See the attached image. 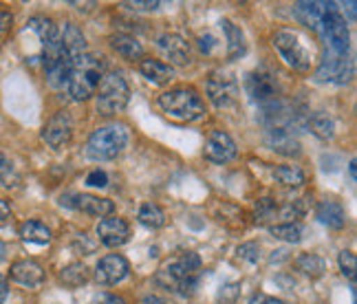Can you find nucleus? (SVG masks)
Returning <instances> with one entry per match:
<instances>
[{"mask_svg": "<svg viewBox=\"0 0 357 304\" xmlns=\"http://www.w3.org/2000/svg\"><path fill=\"white\" fill-rule=\"evenodd\" d=\"M201 280V258L195 252H183L166 260L155 273V282L176 296H192Z\"/></svg>", "mask_w": 357, "mask_h": 304, "instance_id": "f257e3e1", "label": "nucleus"}, {"mask_svg": "<svg viewBox=\"0 0 357 304\" xmlns=\"http://www.w3.org/2000/svg\"><path fill=\"white\" fill-rule=\"evenodd\" d=\"M104 68H106V60L98 53H82L79 58H75L66 84L71 100L84 102L91 95H95L100 79L104 77Z\"/></svg>", "mask_w": 357, "mask_h": 304, "instance_id": "f03ea898", "label": "nucleus"}, {"mask_svg": "<svg viewBox=\"0 0 357 304\" xmlns=\"http://www.w3.org/2000/svg\"><path fill=\"white\" fill-rule=\"evenodd\" d=\"M128 102H130V86L126 77L117 71L104 73V77L98 84V91H95V108H98V113L104 117H113L121 113L128 106Z\"/></svg>", "mask_w": 357, "mask_h": 304, "instance_id": "7ed1b4c3", "label": "nucleus"}, {"mask_svg": "<svg viewBox=\"0 0 357 304\" xmlns=\"http://www.w3.org/2000/svg\"><path fill=\"white\" fill-rule=\"evenodd\" d=\"M128 146V132L119 123L95 128L86 142V157L93 161H113Z\"/></svg>", "mask_w": 357, "mask_h": 304, "instance_id": "20e7f679", "label": "nucleus"}, {"mask_svg": "<svg viewBox=\"0 0 357 304\" xmlns=\"http://www.w3.org/2000/svg\"><path fill=\"white\" fill-rule=\"evenodd\" d=\"M273 47L280 53V58L289 64L294 71L305 73L313 62V47L309 40L296 29H278L273 33Z\"/></svg>", "mask_w": 357, "mask_h": 304, "instance_id": "39448f33", "label": "nucleus"}, {"mask_svg": "<svg viewBox=\"0 0 357 304\" xmlns=\"http://www.w3.org/2000/svg\"><path fill=\"white\" fill-rule=\"evenodd\" d=\"M163 113L178 121H197L205 115V104L195 89H172L159 95Z\"/></svg>", "mask_w": 357, "mask_h": 304, "instance_id": "423d86ee", "label": "nucleus"}, {"mask_svg": "<svg viewBox=\"0 0 357 304\" xmlns=\"http://www.w3.org/2000/svg\"><path fill=\"white\" fill-rule=\"evenodd\" d=\"M245 93L250 95V100L254 104L263 108V106L278 102L282 89H280V82H278L276 73L269 71L265 66H260L245 75Z\"/></svg>", "mask_w": 357, "mask_h": 304, "instance_id": "0eeeda50", "label": "nucleus"}, {"mask_svg": "<svg viewBox=\"0 0 357 304\" xmlns=\"http://www.w3.org/2000/svg\"><path fill=\"white\" fill-rule=\"evenodd\" d=\"M318 33L324 40V45L328 51L333 53H349L351 47V33H349V24L347 20L340 16L337 3H331L328 11L324 13V18L318 26Z\"/></svg>", "mask_w": 357, "mask_h": 304, "instance_id": "6e6552de", "label": "nucleus"}, {"mask_svg": "<svg viewBox=\"0 0 357 304\" xmlns=\"http://www.w3.org/2000/svg\"><path fill=\"white\" fill-rule=\"evenodd\" d=\"M355 75V62L349 53H333L324 51V58L315 68V79L328 82V84H349Z\"/></svg>", "mask_w": 357, "mask_h": 304, "instance_id": "1a4fd4ad", "label": "nucleus"}, {"mask_svg": "<svg viewBox=\"0 0 357 304\" xmlns=\"http://www.w3.org/2000/svg\"><path fill=\"white\" fill-rule=\"evenodd\" d=\"M208 98L216 108H229L238 100V82L227 71H214L208 79Z\"/></svg>", "mask_w": 357, "mask_h": 304, "instance_id": "9d476101", "label": "nucleus"}, {"mask_svg": "<svg viewBox=\"0 0 357 304\" xmlns=\"http://www.w3.org/2000/svg\"><path fill=\"white\" fill-rule=\"evenodd\" d=\"M60 203L64 207H71V210L84 212L89 216H100V218H106L115 212V203L111 199L86 195V192H68V195H62Z\"/></svg>", "mask_w": 357, "mask_h": 304, "instance_id": "9b49d317", "label": "nucleus"}, {"mask_svg": "<svg viewBox=\"0 0 357 304\" xmlns=\"http://www.w3.org/2000/svg\"><path fill=\"white\" fill-rule=\"evenodd\" d=\"M236 152H238L236 142L225 130H212L203 146V157L216 165H223L229 163L231 159H236Z\"/></svg>", "mask_w": 357, "mask_h": 304, "instance_id": "f8f14e48", "label": "nucleus"}, {"mask_svg": "<svg viewBox=\"0 0 357 304\" xmlns=\"http://www.w3.org/2000/svg\"><path fill=\"white\" fill-rule=\"evenodd\" d=\"M73 137V119L66 110H58L43 128V142L53 148V150H62Z\"/></svg>", "mask_w": 357, "mask_h": 304, "instance_id": "ddd939ff", "label": "nucleus"}, {"mask_svg": "<svg viewBox=\"0 0 357 304\" xmlns=\"http://www.w3.org/2000/svg\"><path fill=\"white\" fill-rule=\"evenodd\" d=\"M95 234H98V238L104 247L115 250V247H121L130 241V225L119 216H106L95 227Z\"/></svg>", "mask_w": 357, "mask_h": 304, "instance_id": "4468645a", "label": "nucleus"}, {"mask_svg": "<svg viewBox=\"0 0 357 304\" xmlns=\"http://www.w3.org/2000/svg\"><path fill=\"white\" fill-rule=\"evenodd\" d=\"M128 271H130V265L126 258L121 254H108L100 258V262L95 265V280L104 287H113L126 278Z\"/></svg>", "mask_w": 357, "mask_h": 304, "instance_id": "2eb2a0df", "label": "nucleus"}, {"mask_svg": "<svg viewBox=\"0 0 357 304\" xmlns=\"http://www.w3.org/2000/svg\"><path fill=\"white\" fill-rule=\"evenodd\" d=\"M157 47L163 53V58L170 60L174 66H188L192 62V51L188 40L178 33H163L157 38Z\"/></svg>", "mask_w": 357, "mask_h": 304, "instance_id": "dca6fc26", "label": "nucleus"}, {"mask_svg": "<svg viewBox=\"0 0 357 304\" xmlns=\"http://www.w3.org/2000/svg\"><path fill=\"white\" fill-rule=\"evenodd\" d=\"M265 139H267V146L282 157H298L302 152L300 142L296 139L294 130H289V128L269 126V128H265Z\"/></svg>", "mask_w": 357, "mask_h": 304, "instance_id": "f3484780", "label": "nucleus"}, {"mask_svg": "<svg viewBox=\"0 0 357 304\" xmlns=\"http://www.w3.org/2000/svg\"><path fill=\"white\" fill-rule=\"evenodd\" d=\"M9 275H11V280H13V282H18V284H22V287L33 289V287H40V284L45 282V267L40 265V262L26 258V260L13 262Z\"/></svg>", "mask_w": 357, "mask_h": 304, "instance_id": "a211bd4d", "label": "nucleus"}, {"mask_svg": "<svg viewBox=\"0 0 357 304\" xmlns=\"http://www.w3.org/2000/svg\"><path fill=\"white\" fill-rule=\"evenodd\" d=\"M328 7H331V3H318V0H313V3H296L294 13L300 24L318 31V26L324 18V13L328 11Z\"/></svg>", "mask_w": 357, "mask_h": 304, "instance_id": "6ab92c4d", "label": "nucleus"}, {"mask_svg": "<svg viewBox=\"0 0 357 304\" xmlns=\"http://www.w3.org/2000/svg\"><path fill=\"white\" fill-rule=\"evenodd\" d=\"M315 218L328 229H342L347 225V212L337 201H322L315 207Z\"/></svg>", "mask_w": 357, "mask_h": 304, "instance_id": "aec40b11", "label": "nucleus"}, {"mask_svg": "<svg viewBox=\"0 0 357 304\" xmlns=\"http://www.w3.org/2000/svg\"><path fill=\"white\" fill-rule=\"evenodd\" d=\"M60 45L75 60V58H79L82 53H84V49H86V38H84V33H82V29H79L77 24L64 22V26L60 29Z\"/></svg>", "mask_w": 357, "mask_h": 304, "instance_id": "412c9836", "label": "nucleus"}, {"mask_svg": "<svg viewBox=\"0 0 357 304\" xmlns=\"http://www.w3.org/2000/svg\"><path fill=\"white\" fill-rule=\"evenodd\" d=\"M111 47L117 55H121L123 60L135 62L144 58V47L142 43L130 33H115L111 36Z\"/></svg>", "mask_w": 357, "mask_h": 304, "instance_id": "4be33fe9", "label": "nucleus"}, {"mask_svg": "<svg viewBox=\"0 0 357 304\" xmlns=\"http://www.w3.org/2000/svg\"><path fill=\"white\" fill-rule=\"evenodd\" d=\"M139 73L148 82H153V84L163 86L174 77V68L170 64H166V62H161V60H142L139 62Z\"/></svg>", "mask_w": 357, "mask_h": 304, "instance_id": "5701e85b", "label": "nucleus"}, {"mask_svg": "<svg viewBox=\"0 0 357 304\" xmlns=\"http://www.w3.org/2000/svg\"><path fill=\"white\" fill-rule=\"evenodd\" d=\"M221 26H223L225 38H227V58H229V60H238V58H243L245 51H247L243 29H241V26H236L231 20H221Z\"/></svg>", "mask_w": 357, "mask_h": 304, "instance_id": "b1692460", "label": "nucleus"}, {"mask_svg": "<svg viewBox=\"0 0 357 304\" xmlns=\"http://www.w3.org/2000/svg\"><path fill=\"white\" fill-rule=\"evenodd\" d=\"M307 126L311 128V132L320 139H331L335 135V121L331 119V115L324 113V110H315V113H309L307 117Z\"/></svg>", "mask_w": 357, "mask_h": 304, "instance_id": "393cba45", "label": "nucleus"}, {"mask_svg": "<svg viewBox=\"0 0 357 304\" xmlns=\"http://www.w3.org/2000/svg\"><path fill=\"white\" fill-rule=\"evenodd\" d=\"M20 238L24 243L47 245L51 241V229L45 223H40V220H24L20 225Z\"/></svg>", "mask_w": 357, "mask_h": 304, "instance_id": "a878e982", "label": "nucleus"}, {"mask_svg": "<svg viewBox=\"0 0 357 304\" xmlns=\"http://www.w3.org/2000/svg\"><path fill=\"white\" fill-rule=\"evenodd\" d=\"M294 265H296L298 271L309 275V278H322L324 271H326V262L318 254H302V256L296 258Z\"/></svg>", "mask_w": 357, "mask_h": 304, "instance_id": "bb28decb", "label": "nucleus"}, {"mask_svg": "<svg viewBox=\"0 0 357 304\" xmlns=\"http://www.w3.org/2000/svg\"><path fill=\"white\" fill-rule=\"evenodd\" d=\"M271 174L284 188H300L302 183L307 181L305 172H302L298 165H278V168H273Z\"/></svg>", "mask_w": 357, "mask_h": 304, "instance_id": "cd10ccee", "label": "nucleus"}, {"mask_svg": "<svg viewBox=\"0 0 357 304\" xmlns=\"http://www.w3.org/2000/svg\"><path fill=\"white\" fill-rule=\"evenodd\" d=\"M137 220L142 225L150 227V229H159L166 225V212L161 210L157 203H144L139 207V214H137Z\"/></svg>", "mask_w": 357, "mask_h": 304, "instance_id": "c85d7f7f", "label": "nucleus"}, {"mask_svg": "<svg viewBox=\"0 0 357 304\" xmlns=\"http://www.w3.org/2000/svg\"><path fill=\"white\" fill-rule=\"evenodd\" d=\"M60 282L68 289H77L82 284L89 282V269L86 265H82V262H73V265H68L60 271Z\"/></svg>", "mask_w": 357, "mask_h": 304, "instance_id": "c756f323", "label": "nucleus"}, {"mask_svg": "<svg viewBox=\"0 0 357 304\" xmlns=\"http://www.w3.org/2000/svg\"><path fill=\"white\" fill-rule=\"evenodd\" d=\"M271 236L278 238V241H284V243H300L302 241V225L300 223H278V225H271L269 227Z\"/></svg>", "mask_w": 357, "mask_h": 304, "instance_id": "7c9ffc66", "label": "nucleus"}, {"mask_svg": "<svg viewBox=\"0 0 357 304\" xmlns=\"http://www.w3.org/2000/svg\"><path fill=\"white\" fill-rule=\"evenodd\" d=\"M276 207H278V203L273 199H258L256 201V223L265 225L269 220H276Z\"/></svg>", "mask_w": 357, "mask_h": 304, "instance_id": "2f4dec72", "label": "nucleus"}, {"mask_svg": "<svg viewBox=\"0 0 357 304\" xmlns=\"http://www.w3.org/2000/svg\"><path fill=\"white\" fill-rule=\"evenodd\" d=\"M0 185H5V188H16L18 185V174H16L11 161L5 155H0Z\"/></svg>", "mask_w": 357, "mask_h": 304, "instance_id": "473e14b6", "label": "nucleus"}, {"mask_svg": "<svg viewBox=\"0 0 357 304\" xmlns=\"http://www.w3.org/2000/svg\"><path fill=\"white\" fill-rule=\"evenodd\" d=\"M337 262H340L342 275H344V278H349V280H351V284H355V271H357V260H355V254H353V252H349V250L340 252Z\"/></svg>", "mask_w": 357, "mask_h": 304, "instance_id": "72a5a7b5", "label": "nucleus"}, {"mask_svg": "<svg viewBox=\"0 0 357 304\" xmlns=\"http://www.w3.org/2000/svg\"><path fill=\"white\" fill-rule=\"evenodd\" d=\"M238 258H243V260H247V262H258L260 260V245L258 243H245V245H241L238 247Z\"/></svg>", "mask_w": 357, "mask_h": 304, "instance_id": "f704fd0d", "label": "nucleus"}, {"mask_svg": "<svg viewBox=\"0 0 357 304\" xmlns=\"http://www.w3.org/2000/svg\"><path fill=\"white\" fill-rule=\"evenodd\" d=\"M86 185H91V188H106L108 185V174L104 170H93V172H89Z\"/></svg>", "mask_w": 357, "mask_h": 304, "instance_id": "c9c22d12", "label": "nucleus"}, {"mask_svg": "<svg viewBox=\"0 0 357 304\" xmlns=\"http://www.w3.org/2000/svg\"><path fill=\"white\" fill-rule=\"evenodd\" d=\"M355 3L353 0H349V3H337V11H340V16L344 18L347 22H355Z\"/></svg>", "mask_w": 357, "mask_h": 304, "instance_id": "e433bc0d", "label": "nucleus"}, {"mask_svg": "<svg viewBox=\"0 0 357 304\" xmlns=\"http://www.w3.org/2000/svg\"><path fill=\"white\" fill-rule=\"evenodd\" d=\"M123 7L130 11H157L161 3H157V0H153V3H123Z\"/></svg>", "mask_w": 357, "mask_h": 304, "instance_id": "4c0bfd02", "label": "nucleus"}, {"mask_svg": "<svg viewBox=\"0 0 357 304\" xmlns=\"http://www.w3.org/2000/svg\"><path fill=\"white\" fill-rule=\"evenodd\" d=\"M11 22H13L11 13L5 11V9H0V40H3L7 36V31L11 29Z\"/></svg>", "mask_w": 357, "mask_h": 304, "instance_id": "58836bf2", "label": "nucleus"}, {"mask_svg": "<svg viewBox=\"0 0 357 304\" xmlns=\"http://www.w3.org/2000/svg\"><path fill=\"white\" fill-rule=\"evenodd\" d=\"M214 47H216L214 36H210V33H208V36H201V38H199V49H201L205 55H210Z\"/></svg>", "mask_w": 357, "mask_h": 304, "instance_id": "ea45409f", "label": "nucleus"}, {"mask_svg": "<svg viewBox=\"0 0 357 304\" xmlns=\"http://www.w3.org/2000/svg\"><path fill=\"white\" fill-rule=\"evenodd\" d=\"M91 304H126V300L113 294H106V296H100L98 300H93Z\"/></svg>", "mask_w": 357, "mask_h": 304, "instance_id": "a19ab883", "label": "nucleus"}, {"mask_svg": "<svg viewBox=\"0 0 357 304\" xmlns=\"http://www.w3.org/2000/svg\"><path fill=\"white\" fill-rule=\"evenodd\" d=\"M247 304H284V302L278 298H271V296H254Z\"/></svg>", "mask_w": 357, "mask_h": 304, "instance_id": "79ce46f5", "label": "nucleus"}, {"mask_svg": "<svg viewBox=\"0 0 357 304\" xmlns=\"http://www.w3.org/2000/svg\"><path fill=\"white\" fill-rule=\"evenodd\" d=\"M7 296H9V282H7L5 275L0 273V304H5Z\"/></svg>", "mask_w": 357, "mask_h": 304, "instance_id": "37998d69", "label": "nucleus"}, {"mask_svg": "<svg viewBox=\"0 0 357 304\" xmlns=\"http://www.w3.org/2000/svg\"><path fill=\"white\" fill-rule=\"evenodd\" d=\"M9 216H11V207H9V203L0 199V223H3V220H7Z\"/></svg>", "mask_w": 357, "mask_h": 304, "instance_id": "c03bdc74", "label": "nucleus"}, {"mask_svg": "<svg viewBox=\"0 0 357 304\" xmlns=\"http://www.w3.org/2000/svg\"><path fill=\"white\" fill-rule=\"evenodd\" d=\"M142 304H168V302L163 300V298H159V296H153V294H150V296H144V298H142Z\"/></svg>", "mask_w": 357, "mask_h": 304, "instance_id": "a18cd8bd", "label": "nucleus"}, {"mask_svg": "<svg viewBox=\"0 0 357 304\" xmlns=\"http://www.w3.org/2000/svg\"><path fill=\"white\" fill-rule=\"evenodd\" d=\"M5 258H7V245L0 243V262H3Z\"/></svg>", "mask_w": 357, "mask_h": 304, "instance_id": "49530a36", "label": "nucleus"}, {"mask_svg": "<svg viewBox=\"0 0 357 304\" xmlns=\"http://www.w3.org/2000/svg\"><path fill=\"white\" fill-rule=\"evenodd\" d=\"M349 174H351V183H355V161L349 163Z\"/></svg>", "mask_w": 357, "mask_h": 304, "instance_id": "de8ad7c7", "label": "nucleus"}]
</instances>
